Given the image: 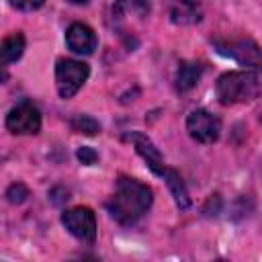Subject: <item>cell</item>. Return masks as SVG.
<instances>
[{
	"mask_svg": "<svg viewBox=\"0 0 262 262\" xmlns=\"http://www.w3.org/2000/svg\"><path fill=\"white\" fill-rule=\"evenodd\" d=\"M154 205L151 186L139 182L137 178L121 174L115 184V192L104 203L108 215L123 227L135 225Z\"/></svg>",
	"mask_w": 262,
	"mask_h": 262,
	"instance_id": "obj_1",
	"label": "cell"
},
{
	"mask_svg": "<svg viewBox=\"0 0 262 262\" xmlns=\"http://www.w3.org/2000/svg\"><path fill=\"white\" fill-rule=\"evenodd\" d=\"M260 90L262 86H260L258 72H252V70H231L221 74L215 82V96L225 106L252 102L258 98Z\"/></svg>",
	"mask_w": 262,
	"mask_h": 262,
	"instance_id": "obj_2",
	"label": "cell"
},
{
	"mask_svg": "<svg viewBox=\"0 0 262 262\" xmlns=\"http://www.w3.org/2000/svg\"><path fill=\"white\" fill-rule=\"evenodd\" d=\"M215 51L223 57L233 59L244 70L262 72V47L250 39V37H237V39H213L211 41Z\"/></svg>",
	"mask_w": 262,
	"mask_h": 262,
	"instance_id": "obj_3",
	"label": "cell"
},
{
	"mask_svg": "<svg viewBox=\"0 0 262 262\" xmlns=\"http://www.w3.org/2000/svg\"><path fill=\"white\" fill-rule=\"evenodd\" d=\"M90 76V66L82 59L72 57H59L55 61V88L57 94L68 100L80 92V88L86 84Z\"/></svg>",
	"mask_w": 262,
	"mask_h": 262,
	"instance_id": "obj_4",
	"label": "cell"
},
{
	"mask_svg": "<svg viewBox=\"0 0 262 262\" xmlns=\"http://www.w3.org/2000/svg\"><path fill=\"white\" fill-rule=\"evenodd\" d=\"M61 225L70 235H74L82 244L96 242V215L90 207H72L61 213Z\"/></svg>",
	"mask_w": 262,
	"mask_h": 262,
	"instance_id": "obj_5",
	"label": "cell"
},
{
	"mask_svg": "<svg viewBox=\"0 0 262 262\" xmlns=\"http://www.w3.org/2000/svg\"><path fill=\"white\" fill-rule=\"evenodd\" d=\"M4 125L12 135H37L41 131V111L31 100H20L8 111Z\"/></svg>",
	"mask_w": 262,
	"mask_h": 262,
	"instance_id": "obj_6",
	"label": "cell"
},
{
	"mask_svg": "<svg viewBox=\"0 0 262 262\" xmlns=\"http://www.w3.org/2000/svg\"><path fill=\"white\" fill-rule=\"evenodd\" d=\"M186 131L196 143H215L221 135V119L207 108H194L186 117Z\"/></svg>",
	"mask_w": 262,
	"mask_h": 262,
	"instance_id": "obj_7",
	"label": "cell"
},
{
	"mask_svg": "<svg viewBox=\"0 0 262 262\" xmlns=\"http://www.w3.org/2000/svg\"><path fill=\"white\" fill-rule=\"evenodd\" d=\"M66 47L76 53V55H92L94 49L98 47V39L92 27H88L86 23H72L66 29Z\"/></svg>",
	"mask_w": 262,
	"mask_h": 262,
	"instance_id": "obj_8",
	"label": "cell"
},
{
	"mask_svg": "<svg viewBox=\"0 0 262 262\" xmlns=\"http://www.w3.org/2000/svg\"><path fill=\"white\" fill-rule=\"evenodd\" d=\"M127 139L133 143L135 151L143 158L145 166H147L156 176L162 178V176L166 174L168 166H166V162H164V156H162L160 149L156 147V143H154L145 133H141V131H131V133L127 135Z\"/></svg>",
	"mask_w": 262,
	"mask_h": 262,
	"instance_id": "obj_9",
	"label": "cell"
},
{
	"mask_svg": "<svg viewBox=\"0 0 262 262\" xmlns=\"http://www.w3.org/2000/svg\"><path fill=\"white\" fill-rule=\"evenodd\" d=\"M25 47H27V39L20 31H14L8 37H4L2 45H0V63H2V68L18 61L25 53Z\"/></svg>",
	"mask_w": 262,
	"mask_h": 262,
	"instance_id": "obj_10",
	"label": "cell"
},
{
	"mask_svg": "<svg viewBox=\"0 0 262 262\" xmlns=\"http://www.w3.org/2000/svg\"><path fill=\"white\" fill-rule=\"evenodd\" d=\"M203 76V66L196 61H180L174 78V86L178 92H188L192 90Z\"/></svg>",
	"mask_w": 262,
	"mask_h": 262,
	"instance_id": "obj_11",
	"label": "cell"
},
{
	"mask_svg": "<svg viewBox=\"0 0 262 262\" xmlns=\"http://www.w3.org/2000/svg\"><path fill=\"white\" fill-rule=\"evenodd\" d=\"M162 178L166 180L168 190H170V194H172L176 207H178L180 211H186V209L190 207V194H188V188H186L182 176L178 174V170H174V168L168 166V170H166V174H164Z\"/></svg>",
	"mask_w": 262,
	"mask_h": 262,
	"instance_id": "obj_12",
	"label": "cell"
},
{
	"mask_svg": "<svg viewBox=\"0 0 262 262\" xmlns=\"http://www.w3.org/2000/svg\"><path fill=\"white\" fill-rule=\"evenodd\" d=\"M170 20L174 25H194L201 20V8L192 0H180L170 8Z\"/></svg>",
	"mask_w": 262,
	"mask_h": 262,
	"instance_id": "obj_13",
	"label": "cell"
},
{
	"mask_svg": "<svg viewBox=\"0 0 262 262\" xmlns=\"http://www.w3.org/2000/svg\"><path fill=\"white\" fill-rule=\"evenodd\" d=\"M70 129L74 133H82V135H96V133H100V123L92 115L80 113L70 119Z\"/></svg>",
	"mask_w": 262,
	"mask_h": 262,
	"instance_id": "obj_14",
	"label": "cell"
},
{
	"mask_svg": "<svg viewBox=\"0 0 262 262\" xmlns=\"http://www.w3.org/2000/svg\"><path fill=\"white\" fill-rule=\"evenodd\" d=\"M115 16H121L125 12H133L137 16H147L149 14V2L147 0H117L113 6Z\"/></svg>",
	"mask_w": 262,
	"mask_h": 262,
	"instance_id": "obj_15",
	"label": "cell"
},
{
	"mask_svg": "<svg viewBox=\"0 0 262 262\" xmlns=\"http://www.w3.org/2000/svg\"><path fill=\"white\" fill-rule=\"evenodd\" d=\"M29 196H31V190H29V186L23 184V182H12V184L6 188V201H8L10 205H20V203H25Z\"/></svg>",
	"mask_w": 262,
	"mask_h": 262,
	"instance_id": "obj_16",
	"label": "cell"
},
{
	"mask_svg": "<svg viewBox=\"0 0 262 262\" xmlns=\"http://www.w3.org/2000/svg\"><path fill=\"white\" fill-rule=\"evenodd\" d=\"M76 158L82 166H94L98 162V151L90 145H82V147L76 149Z\"/></svg>",
	"mask_w": 262,
	"mask_h": 262,
	"instance_id": "obj_17",
	"label": "cell"
},
{
	"mask_svg": "<svg viewBox=\"0 0 262 262\" xmlns=\"http://www.w3.org/2000/svg\"><path fill=\"white\" fill-rule=\"evenodd\" d=\"M12 8H16V10H23V12H33V10H39L43 4H45V0H6Z\"/></svg>",
	"mask_w": 262,
	"mask_h": 262,
	"instance_id": "obj_18",
	"label": "cell"
},
{
	"mask_svg": "<svg viewBox=\"0 0 262 262\" xmlns=\"http://www.w3.org/2000/svg\"><path fill=\"white\" fill-rule=\"evenodd\" d=\"M221 211V196L219 194H211L209 199H207V203H205V207H203V213L205 215H217Z\"/></svg>",
	"mask_w": 262,
	"mask_h": 262,
	"instance_id": "obj_19",
	"label": "cell"
},
{
	"mask_svg": "<svg viewBox=\"0 0 262 262\" xmlns=\"http://www.w3.org/2000/svg\"><path fill=\"white\" fill-rule=\"evenodd\" d=\"M66 2H70V4H76V6H84V4H88L90 0H66Z\"/></svg>",
	"mask_w": 262,
	"mask_h": 262,
	"instance_id": "obj_20",
	"label": "cell"
}]
</instances>
